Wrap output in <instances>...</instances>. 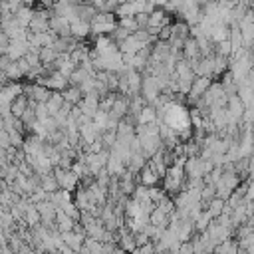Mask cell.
<instances>
[{"label":"cell","mask_w":254,"mask_h":254,"mask_svg":"<svg viewBox=\"0 0 254 254\" xmlns=\"http://www.w3.org/2000/svg\"><path fill=\"white\" fill-rule=\"evenodd\" d=\"M69 32H71V38L75 40H85L87 36H91V24L85 22V20H75L69 24Z\"/></svg>","instance_id":"10"},{"label":"cell","mask_w":254,"mask_h":254,"mask_svg":"<svg viewBox=\"0 0 254 254\" xmlns=\"http://www.w3.org/2000/svg\"><path fill=\"white\" fill-rule=\"evenodd\" d=\"M40 187L50 194V192H56V190H60V185H58V181H56V177H54V173H48V175H42L40 177Z\"/></svg>","instance_id":"25"},{"label":"cell","mask_w":254,"mask_h":254,"mask_svg":"<svg viewBox=\"0 0 254 254\" xmlns=\"http://www.w3.org/2000/svg\"><path fill=\"white\" fill-rule=\"evenodd\" d=\"M91 24V36H111L117 28V16L113 12H97Z\"/></svg>","instance_id":"1"},{"label":"cell","mask_w":254,"mask_h":254,"mask_svg":"<svg viewBox=\"0 0 254 254\" xmlns=\"http://www.w3.org/2000/svg\"><path fill=\"white\" fill-rule=\"evenodd\" d=\"M38 2H40V8H44V10H52V8L56 6L58 0H38Z\"/></svg>","instance_id":"33"},{"label":"cell","mask_w":254,"mask_h":254,"mask_svg":"<svg viewBox=\"0 0 254 254\" xmlns=\"http://www.w3.org/2000/svg\"><path fill=\"white\" fill-rule=\"evenodd\" d=\"M127 115H129V97L119 93L117 99H115V103H113V107H111V111H109V117L115 119V121H121Z\"/></svg>","instance_id":"7"},{"label":"cell","mask_w":254,"mask_h":254,"mask_svg":"<svg viewBox=\"0 0 254 254\" xmlns=\"http://www.w3.org/2000/svg\"><path fill=\"white\" fill-rule=\"evenodd\" d=\"M137 183L143 185V187H155V185L159 183V175L147 165V167L137 175Z\"/></svg>","instance_id":"18"},{"label":"cell","mask_w":254,"mask_h":254,"mask_svg":"<svg viewBox=\"0 0 254 254\" xmlns=\"http://www.w3.org/2000/svg\"><path fill=\"white\" fill-rule=\"evenodd\" d=\"M34 14H36V10H34L32 6H22V8L14 14V18H16V22L20 24V28L28 30V28H30V22H32V18H34Z\"/></svg>","instance_id":"16"},{"label":"cell","mask_w":254,"mask_h":254,"mask_svg":"<svg viewBox=\"0 0 254 254\" xmlns=\"http://www.w3.org/2000/svg\"><path fill=\"white\" fill-rule=\"evenodd\" d=\"M212 218H218L220 214H224L226 212V200H222V198H212L208 204H206V208H204Z\"/></svg>","instance_id":"21"},{"label":"cell","mask_w":254,"mask_h":254,"mask_svg":"<svg viewBox=\"0 0 254 254\" xmlns=\"http://www.w3.org/2000/svg\"><path fill=\"white\" fill-rule=\"evenodd\" d=\"M157 107H153V105H145L141 111H139V115L135 117V123L137 125H151V123H157Z\"/></svg>","instance_id":"11"},{"label":"cell","mask_w":254,"mask_h":254,"mask_svg":"<svg viewBox=\"0 0 254 254\" xmlns=\"http://www.w3.org/2000/svg\"><path fill=\"white\" fill-rule=\"evenodd\" d=\"M77 107H79V111H81L83 115H87V117L93 119L95 113L99 111V95H97V91L83 95V99L77 103Z\"/></svg>","instance_id":"4"},{"label":"cell","mask_w":254,"mask_h":254,"mask_svg":"<svg viewBox=\"0 0 254 254\" xmlns=\"http://www.w3.org/2000/svg\"><path fill=\"white\" fill-rule=\"evenodd\" d=\"M169 220H171V214H167V212H163V210H159L157 206L151 210V214H149V224H153V226H157V228H169Z\"/></svg>","instance_id":"15"},{"label":"cell","mask_w":254,"mask_h":254,"mask_svg":"<svg viewBox=\"0 0 254 254\" xmlns=\"http://www.w3.org/2000/svg\"><path fill=\"white\" fill-rule=\"evenodd\" d=\"M62 95H64V101H65V103H71V105H77V103L83 99L81 89L75 87V85H67V87L62 91Z\"/></svg>","instance_id":"20"},{"label":"cell","mask_w":254,"mask_h":254,"mask_svg":"<svg viewBox=\"0 0 254 254\" xmlns=\"http://www.w3.org/2000/svg\"><path fill=\"white\" fill-rule=\"evenodd\" d=\"M56 228L60 234H65V232H71V230H77V224L71 216H67L62 208H58V214H56Z\"/></svg>","instance_id":"9"},{"label":"cell","mask_w":254,"mask_h":254,"mask_svg":"<svg viewBox=\"0 0 254 254\" xmlns=\"http://www.w3.org/2000/svg\"><path fill=\"white\" fill-rule=\"evenodd\" d=\"M30 52V44L24 40H12L10 42V46H8V50H6V56H8V60L10 62H18V60H22L26 54Z\"/></svg>","instance_id":"6"},{"label":"cell","mask_w":254,"mask_h":254,"mask_svg":"<svg viewBox=\"0 0 254 254\" xmlns=\"http://www.w3.org/2000/svg\"><path fill=\"white\" fill-rule=\"evenodd\" d=\"M109 113L107 111H97L95 113V117H93V125L99 129V133H103V131H107V123H109Z\"/></svg>","instance_id":"29"},{"label":"cell","mask_w":254,"mask_h":254,"mask_svg":"<svg viewBox=\"0 0 254 254\" xmlns=\"http://www.w3.org/2000/svg\"><path fill=\"white\" fill-rule=\"evenodd\" d=\"M54 177L60 185V189L64 190H75V187L79 185V177L71 171V169H62V167H54Z\"/></svg>","instance_id":"2"},{"label":"cell","mask_w":254,"mask_h":254,"mask_svg":"<svg viewBox=\"0 0 254 254\" xmlns=\"http://www.w3.org/2000/svg\"><path fill=\"white\" fill-rule=\"evenodd\" d=\"M117 26H119L121 30H125L127 34L139 32V24H137L135 18H117Z\"/></svg>","instance_id":"27"},{"label":"cell","mask_w":254,"mask_h":254,"mask_svg":"<svg viewBox=\"0 0 254 254\" xmlns=\"http://www.w3.org/2000/svg\"><path fill=\"white\" fill-rule=\"evenodd\" d=\"M64 95H62V91H52V95H50V99L46 101V109H48V115L50 117H56L58 115V111L64 107Z\"/></svg>","instance_id":"12"},{"label":"cell","mask_w":254,"mask_h":254,"mask_svg":"<svg viewBox=\"0 0 254 254\" xmlns=\"http://www.w3.org/2000/svg\"><path fill=\"white\" fill-rule=\"evenodd\" d=\"M28 105H30V97H28L26 93H22V95H18V97L12 101V105H10V113H12L16 119H20V117L24 115V111L28 109Z\"/></svg>","instance_id":"17"},{"label":"cell","mask_w":254,"mask_h":254,"mask_svg":"<svg viewBox=\"0 0 254 254\" xmlns=\"http://www.w3.org/2000/svg\"><path fill=\"white\" fill-rule=\"evenodd\" d=\"M24 222H26L30 228L40 226L42 216H40V212H38V208H36V204H34V202H32V204L26 208V212H24Z\"/></svg>","instance_id":"23"},{"label":"cell","mask_w":254,"mask_h":254,"mask_svg":"<svg viewBox=\"0 0 254 254\" xmlns=\"http://www.w3.org/2000/svg\"><path fill=\"white\" fill-rule=\"evenodd\" d=\"M169 24H173L171 14H167L163 8H155V10L149 14V24H147V28H153V30H159V32H161V28H163V26H169ZM147 28H145V30H147Z\"/></svg>","instance_id":"5"},{"label":"cell","mask_w":254,"mask_h":254,"mask_svg":"<svg viewBox=\"0 0 254 254\" xmlns=\"http://www.w3.org/2000/svg\"><path fill=\"white\" fill-rule=\"evenodd\" d=\"M48 200H50V202H54L58 208H62L64 204H67V202L71 200V192H69V190L60 189V190H56V192H50V194H48Z\"/></svg>","instance_id":"22"},{"label":"cell","mask_w":254,"mask_h":254,"mask_svg":"<svg viewBox=\"0 0 254 254\" xmlns=\"http://www.w3.org/2000/svg\"><path fill=\"white\" fill-rule=\"evenodd\" d=\"M105 169H107V173H109L111 177H119V175H123V173L127 171V165H125L117 155H113V153L109 151V161H107Z\"/></svg>","instance_id":"13"},{"label":"cell","mask_w":254,"mask_h":254,"mask_svg":"<svg viewBox=\"0 0 254 254\" xmlns=\"http://www.w3.org/2000/svg\"><path fill=\"white\" fill-rule=\"evenodd\" d=\"M163 196H167L165 192H163V189H157V187H149V198H151V202L153 204H157Z\"/></svg>","instance_id":"30"},{"label":"cell","mask_w":254,"mask_h":254,"mask_svg":"<svg viewBox=\"0 0 254 254\" xmlns=\"http://www.w3.org/2000/svg\"><path fill=\"white\" fill-rule=\"evenodd\" d=\"M117 95L119 93H115V91H109V93H105L103 97H99V111H111V107H113V103H115V99H117Z\"/></svg>","instance_id":"28"},{"label":"cell","mask_w":254,"mask_h":254,"mask_svg":"<svg viewBox=\"0 0 254 254\" xmlns=\"http://www.w3.org/2000/svg\"><path fill=\"white\" fill-rule=\"evenodd\" d=\"M210 83H212V77H206V75H198V77H194V81H192V85H190V91H189V95H187L189 103L194 105L196 101H200L202 95L206 93V89L210 87Z\"/></svg>","instance_id":"3"},{"label":"cell","mask_w":254,"mask_h":254,"mask_svg":"<svg viewBox=\"0 0 254 254\" xmlns=\"http://www.w3.org/2000/svg\"><path fill=\"white\" fill-rule=\"evenodd\" d=\"M151 2H153L157 8H165V6L169 4V0H151Z\"/></svg>","instance_id":"34"},{"label":"cell","mask_w":254,"mask_h":254,"mask_svg":"<svg viewBox=\"0 0 254 254\" xmlns=\"http://www.w3.org/2000/svg\"><path fill=\"white\" fill-rule=\"evenodd\" d=\"M0 147H2V149L12 147V143H10V133H8V129H4V127H0Z\"/></svg>","instance_id":"32"},{"label":"cell","mask_w":254,"mask_h":254,"mask_svg":"<svg viewBox=\"0 0 254 254\" xmlns=\"http://www.w3.org/2000/svg\"><path fill=\"white\" fill-rule=\"evenodd\" d=\"M95 73L93 71H89V69H85V67H81V65H77L75 69H73V73L69 75V85H75V87H79L85 79H89V77H93Z\"/></svg>","instance_id":"19"},{"label":"cell","mask_w":254,"mask_h":254,"mask_svg":"<svg viewBox=\"0 0 254 254\" xmlns=\"http://www.w3.org/2000/svg\"><path fill=\"white\" fill-rule=\"evenodd\" d=\"M62 238H64V244L65 246H69L73 252H79L81 248H83V244H85V232H77V230H71V232H65V234H62Z\"/></svg>","instance_id":"8"},{"label":"cell","mask_w":254,"mask_h":254,"mask_svg":"<svg viewBox=\"0 0 254 254\" xmlns=\"http://www.w3.org/2000/svg\"><path fill=\"white\" fill-rule=\"evenodd\" d=\"M4 75H6V79H10V81H18V79L26 77L18 62H8V65L4 67Z\"/></svg>","instance_id":"24"},{"label":"cell","mask_w":254,"mask_h":254,"mask_svg":"<svg viewBox=\"0 0 254 254\" xmlns=\"http://www.w3.org/2000/svg\"><path fill=\"white\" fill-rule=\"evenodd\" d=\"M58 52L52 48V46H46V48H40V62H42V65H52L56 60H58Z\"/></svg>","instance_id":"26"},{"label":"cell","mask_w":254,"mask_h":254,"mask_svg":"<svg viewBox=\"0 0 254 254\" xmlns=\"http://www.w3.org/2000/svg\"><path fill=\"white\" fill-rule=\"evenodd\" d=\"M171 36H173V24L163 26V28H161V32H159V36H157V40H161V42H169V40H171Z\"/></svg>","instance_id":"31"},{"label":"cell","mask_w":254,"mask_h":254,"mask_svg":"<svg viewBox=\"0 0 254 254\" xmlns=\"http://www.w3.org/2000/svg\"><path fill=\"white\" fill-rule=\"evenodd\" d=\"M228 36H230V28H228L226 24H214V26L210 28V36H208V40L216 46V44L228 40Z\"/></svg>","instance_id":"14"}]
</instances>
